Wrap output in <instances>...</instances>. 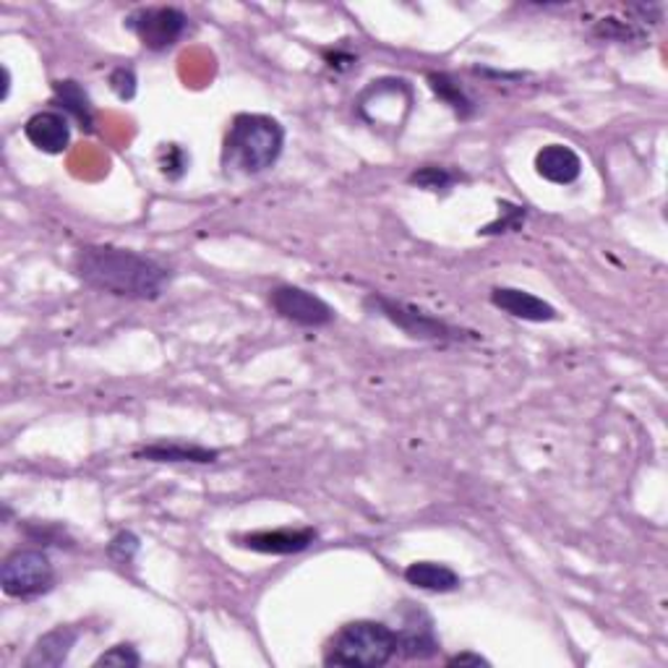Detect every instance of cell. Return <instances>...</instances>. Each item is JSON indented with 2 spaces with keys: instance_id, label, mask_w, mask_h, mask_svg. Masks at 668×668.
<instances>
[{
  "instance_id": "6da1fadb",
  "label": "cell",
  "mask_w": 668,
  "mask_h": 668,
  "mask_svg": "<svg viewBox=\"0 0 668 668\" xmlns=\"http://www.w3.org/2000/svg\"><path fill=\"white\" fill-rule=\"evenodd\" d=\"M71 272L92 290L128 300H157L172 283L168 264L118 246H82Z\"/></svg>"
},
{
  "instance_id": "7a4b0ae2",
  "label": "cell",
  "mask_w": 668,
  "mask_h": 668,
  "mask_svg": "<svg viewBox=\"0 0 668 668\" xmlns=\"http://www.w3.org/2000/svg\"><path fill=\"white\" fill-rule=\"evenodd\" d=\"M285 149V128L262 113H241L222 141V168L227 176H262L275 168Z\"/></svg>"
},
{
  "instance_id": "3957f363",
  "label": "cell",
  "mask_w": 668,
  "mask_h": 668,
  "mask_svg": "<svg viewBox=\"0 0 668 668\" xmlns=\"http://www.w3.org/2000/svg\"><path fill=\"white\" fill-rule=\"evenodd\" d=\"M397 656V632L382 622L358 619L329 640L325 664L344 668H382Z\"/></svg>"
},
{
  "instance_id": "277c9868",
  "label": "cell",
  "mask_w": 668,
  "mask_h": 668,
  "mask_svg": "<svg viewBox=\"0 0 668 668\" xmlns=\"http://www.w3.org/2000/svg\"><path fill=\"white\" fill-rule=\"evenodd\" d=\"M363 306L369 308L371 314H379L382 319L390 321L405 332L407 337L421 342H468L476 340V332L470 329L455 327L449 321L439 319V316L423 311V308H415L411 304H402V300H394L390 296H382V293H371L369 298L363 300Z\"/></svg>"
},
{
  "instance_id": "5b68a950",
  "label": "cell",
  "mask_w": 668,
  "mask_h": 668,
  "mask_svg": "<svg viewBox=\"0 0 668 668\" xmlns=\"http://www.w3.org/2000/svg\"><path fill=\"white\" fill-rule=\"evenodd\" d=\"M0 585L9 598L32 601L53 591L55 570L45 551L19 549L0 566Z\"/></svg>"
},
{
  "instance_id": "8992f818",
  "label": "cell",
  "mask_w": 668,
  "mask_h": 668,
  "mask_svg": "<svg viewBox=\"0 0 668 668\" xmlns=\"http://www.w3.org/2000/svg\"><path fill=\"white\" fill-rule=\"evenodd\" d=\"M126 29L139 38V42L152 53L170 50L189 29V17L176 6H147L126 17Z\"/></svg>"
},
{
  "instance_id": "52a82bcc",
  "label": "cell",
  "mask_w": 668,
  "mask_h": 668,
  "mask_svg": "<svg viewBox=\"0 0 668 668\" xmlns=\"http://www.w3.org/2000/svg\"><path fill=\"white\" fill-rule=\"evenodd\" d=\"M269 306L285 321H293V325L306 329L329 327L337 316L325 298L296 285H277L275 290H269Z\"/></svg>"
},
{
  "instance_id": "ba28073f",
  "label": "cell",
  "mask_w": 668,
  "mask_h": 668,
  "mask_svg": "<svg viewBox=\"0 0 668 668\" xmlns=\"http://www.w3.org/2000/svg\"><path fill=\"white\" fill-rule=\"evenodd\" d=\"M319 533L314 528H277V530H256V533L235 536V545L256 551V554L290 556L300 554L311 545Z\"/></svg>"
},
{
  "instance_id": "9c48e42d",
  "label": "cell",
  "mask_w": 668,
  "mask_h": 668,
  "mask_svg": "<svg viewBox=\"0 0 668 668\" xmlns=\"http://www.w3.org/2000/svg\"><path fill=\"white\" fill-rule=\"evenodd\" d=\"M24 136L40 152L61 155L66 152L71 144V124L63 113L40 110L24 124Z\"/></svg>"
},
{
  "instance_id": "30bf717a",
  "label": "cell",
  "mask_w": 668,
  "mask_h": 668,
  "mask_svg": "<svg viewBox=\"0 0 668 668\" xmlns=\"http://www.w3.org/2000/svg\"><path fill=\"white\" fill-rule=\"evenodd\" d=\"M491 306L512 316V319L533 321V325H543V321L556 319V308L549 300L533 296V293L520 290V287H494L491 290Z\"/></svg>"
},
{
  "instance_id": "8fae6325",
  "label": "cell",
  "mask_w": 668,
  "mask_h": 668,
  "mask_svg": "<svg viewBox=\"0 0 668 668\" xmlns=\"http://www.w3.org/2000/svg\"><path fill=\"white\" fill-rule=\"evenodd\" d=\"M536 172L549 183L572 185L583 176V160L566 144H545L536 155Z\"/></svg>"
},
{
  "instance_id": "7c38bea8",
  "label": "cell",
  "mask_w": 668,
  "mask_h": 668,
  "mask_svg": "<svg viewBox=\"0 0 668 668\" xmlns=\"http://www.w3.org/2000/svg\"><path fill=\"white\" fill-rule=\"evenodd\" d=\"M78 637H82L78 627H55L34 643L24 658V668H61L76 648Z\"/></svg>"
},
{
  "instance_id": "4fadbf2b",
  "label": "cell",
  "mask_w": 668,
  "mask_h": 668,
  "mask_svg": "<svg viewBox=\"0 0 668 668\" xmlns=\"http://www.w3.org/2000/svg\"><path fill=\"white\" fill-rule=\"evenodd\" d=\"M53 105L68 120H76L82 131H95V105H92L84 86L74 82V78H57V82H53Z\"/></svg>"
},
{
  "instance_id": "5bb4252c",
  "label": "cell",
  "mask_w": 668,
  "mask_h": 668,
  "mask_svg": "<svg viewBox=\"0 0 668 668\" xmlns=\"http://www.w3.org/2000/svg\"><path fill=\"white\" fill-rule=\"evenodd\" d=\"M139 459H149V463H191V465H212L218 463L220 452L201 447V444H189V442H155L147 447L136 449Z\"/></svg>"
},
{
  "instance_id": "9a60e30c",
  "label": "cell",
  "mask_w": 668,
  "mask_h": 668,
  "mask_svg": "<svg viewBox=\"0 0 668 668\" xmlns=\"http://www.w3.org/2000/svg\"><path fill=\"white\" fill-rule=\"evenodd\" d=\"M442 643L436 637L434 624L428 616H423V622L411 619L405 627L397 629V656L411 658V660H428L439 656Z\"/></svg>"
},
{
  "instance_id": "2e32d148",
  "label": "cell",
  "mask_w": 668,
  "mask_h": 668,
  "mask_svg": "<svg viewBox=\"0 0 668 668\" xmlns=\"http://www.w3.org/2000/svg\"><path fill=\"white\" fill-rule=\"evenodd\" d=\"M405 580L426 593H455L463 585V580L452 566L436 562H413L405 570Z\"/></svg>"
},
{
  "instance_id": "e0dca14e",
  "label": "cell",
  "mask_w": 668,
  "mask_h": 668,
  "mask_svg": "<svg viewBox=\"0 0 668 668\" xmlns=\"http://www.w3.org/2000/svg\"><path fill=\"white\" fill-rule=\"evenodd\" d=\"M428 86L444 105H449L452 110L459 115V118H470L473 110H476L473 99L465 95L463 86H459L449 74H428Z\"/></svg>"
},
{
  "instance_id": "ac0fdd59",
  "label": "cell",
  "mask_w": 668,
  "mask_h": 668,
  "mask_svg": "<svg viewBox=\"0 0 668 668\" xmlns=\"http://www.w3.org/2000/svg\"><path fill=\"white\" fill-rule=\"evenodd\" d=\"M457 181H463V172L442 168V165H423V168L413 170L411 178H407L411 185H418V189L434 193H447Z\"/></svg>"
},
{
  "instance_id": "d6986e66",
  "label": "cell",
  "mask_w": 668,
  "mask_h": 668,
  "mask_svg": "<svg viewBox=\"0 0 668 668\" xmlns=\"http://www.w3.org/2000/svg\"><path fill=\"white\" fill-rule=\"evenodd\" d=\"M157 160H160L162 176L170 178V181H181L185 172H189V165H191V157L185 155V149L181 147V144H162Z\"/></svg>"
},
{
  "instance_id": "ffe728a7",
  "label": "cell",
  "mask_w": 668,
  "mask_h": 668,
  "mask_svg": "<svg viewBox=\"0 0 668 668\" xmlns=\"http://www.w3.org/2000/svg\"><path fill=\"white\" fill-rule=\"evenodd\" d=\"M595 34L601 40H614V42H643L645 34L635 21H619V19H601L595 24Z\"/></svg>"
},
{
  "instance_id": "44dd1931",
  "label": "cell",
  "mask_w": 668,
  "mask_h": 668,
  "mask_svg": "<svg viewBox=\"0 0 668 668\" xmlns=\"http://www.w3.org/2000/svg\"><path fill=\"white\" fill-rule=\"evenodd\" d=\"M499 220L491 222V225H486L480 230V235H499V233H515V230L522 227V222H526V206H517L509 204V201H499Z\"/></svg>"
},
{
  "instance_id": "7402d4cb",
  "label": "cell",
  "mask_w": 668,
  "mask_h": 668,
  "mask_svg": "<svg viewBox=\"0 0 668 668\" xmlns=\"http://www.w3.org/2000/svg\"><path fill=\"white\" fill-rule=\"evenodd\" d=\"M139 549H141L139 538L124 530V533H118L110 543H107V556H110L118 566H131L136 554H139Z\"/></svg>"
},
{
  "instance_id": "603a6c76",
  "label": "cell",
  "mask_w": 668,
  "mask_h": 668,
  "mask_svg": "<svg viewBox=\"0 0 668 668\" xmlns=\"http://www.w3.org/2000/svg\"><path fill=\"white\" fill-rule=\"evenodd\" d=\"M95 666H118V668H136L141 666V656L139 650L134 648V645L128 643H120V645H113L110 650H105L103 656H99L95 660Z\"/></svg>"
},
{
  "instance_id": "cb8c5ba5",
  "label": "cell",
  "mask_w": 668,
  "mask_h": 668,
  "mask_svg": "<svg viewBox=\"0 0 668 668\" xmlns=\"http://www.w3.org/2000/svg\"><path fill=\"white\" fill-rule=\"evenodd\" d=\"M107 82H110V89L115 92V97L118 99H134V95H136V74H134V68H128V66H118L110 74V78H107Z\"/></svg>"
},
{
  "instance_id": "d4e9b609",
  "label": "cell",
  "mask_w": 668,
  "mask_h": 668,
  "mask_svg": "<svg viewBox=\"0 0 668 668\" xmlns=\"http://www.w3.org/2000/svg\"><path fill=\"white\" fill-rule=\"evenodd\" d=\"M449 666H488V660L484 656H476V653H457L447 660Z\"/></svg>"
}]
</instances>
